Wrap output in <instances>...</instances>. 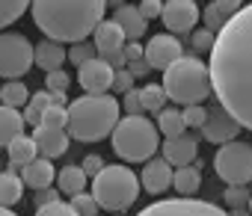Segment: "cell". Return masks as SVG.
<instances>
[{
	"label": "cell",
	"instance_id": "1",
	"mask_svg": "<svg viewBox=\"0 0 252 216\" xmlns=\"http://www.w3.org/2000/svg\"><path fill=\"white\" fill-rule=\"evenodd\" d=\"M211 89L222 110L252 131V3L240 6L220 27L211 48Z\"/></svg>",
	"mask_w": 252,
	"mask_h": 216
},
{
	"label": "cell",
	"instance_id": "2",
	"mask_svg": "<svg viewBox=\"0 0 252 216\" xmlns=\"http://www.w3.org/2000/svg\"><path fill=\"white\" fill-rule=\"evenodd\" d=\"M30 6L33 24L45 33V39L74 45L89 39L104 21L107 0H30Z\"/></svg>",
	"mask_w": 252,
	"mask_h": 216
},
{
	"label": "cell",
	"instance_id": "3",
	"mask_svg": "<svg viewBox=\"0 0 252 216\" xmlns=\"http://www.w3.org/2000/svg\"><path fill=\"white\" fill-rule=\"evenodd\" d=\"M68 136L77 142H101L104 136L113 134L116 122L122 119V104L107 92V95H80L68 101Z\"/></svg>",
	"mask_w": 252,
	"mask_h": 216
},
{
	"label": "cell",
	"instance_id": "4",
	"mask_svg": "<svg viewBox=\"0 0 252 216\" xmlns=\"http://www.w3.org/2000/svg\"><path fill=\"white\" fill-rule=\"evenodd\" d=\"M166 98L172 104H181V107H190V104H202L205 98L214 95L211 89V71H208V62L196 56H178L169 68H163V80H160Z\"/></svg>",
	"mask_w": 252,
	"mask_h": 216
},
{
	"label": "cell",
	"instance_id": "5",
	"mask_svg": "<svg viewBox=\"0 0 252 216\" xmlns=\"http://www.w3.org/2000/svg\"><path fill=\"white\" fill-rule=\"evenodd\" d=\"M110 142L116 157H122L125 163H146L160 148V134L158 125H152V119L146 116H125L116 122Z\"/></svg>",
	"mask_w": 252,
	"mask_h": 216
},
{
	"label": "cell",
	"instance_id": "6",
	"mask_svg": "<svg viewBox=\"0 0 252 216\" xmlns=\"http://www.w3.org/2000/svg\"><path fill=\"white\" fill-rule=\"evenodd\" d=\"M92 184V198L98 201L101 210H110V213H122L128 210L137 198H140V178L125 166V163H113V166H104L95 178H89Z\"/></svg>",
	"mask_w": 252,
	"mask_h": 216
},
{
	"label": "cell",
	"instance_id": "7",
	"mask_svg": "<svg viewBox=\"0 0 252 216\" xmlns=\"http://www.w3.org/2000/svg\"><path fill=\"white\" fill-rule=\"evenodd\" d=\"M214 172L228 187H249V181H252V145L240 142V139L217 145Z\"/></svg>",
	"mask_w": 252,
	"mask_h": 216
},
{
	"label": "cell",
	"instance_id": "8",
	"mask_svg": "<svg viewBox=\"0 0 252 216\" xmlns=\"http://www.w3.org/2000/svg\"><path fill=\"white\" fill-rule=\"evenodd\" d=\"M33 68V42L21 33H0V77L21 80Z\"/></svg>",
	"mask_w": 252,
	"mask_h": 216
},
{
	"label": "cell",
	"instance_id": "9",
	"mask_svg": "<svg viewBox=\"0 0 252 216\" xmlns=\"http://www.w3.org/2000/svg\"><path fill=\"white\" fill-rule=\"evenodd\" d=\"M137 216H231L214 201H202L193 195H178V198H163L140 210Z\"/></svg>",
	"mask_w": 252,
	"mask_h": 216
},
{
	"label": "cell",
	"instance_id": "10",
	"mask_svg": "<svg viewBox=\"0 0 252 216\" xmlns=\"http://www.w3.org/2000/svg\"><path fill=\"white\" fill-rule=\"evenodd\" d=\"M240 131H243V128L237 125V119H234L228 110H222L220 104H217V107H208V116H205V122H202V128H199L202 139L211 142V145H225V142L237 139Z\"/></svg>",
	"mask_w": 252,
	"mask_h": 216
},
{
	"label": "cell",
	"instance_id": "11",
	"mask_svg": "<svg viewBox=\"0 0 252 216\" xmlns=\"http://www.w3.org/2000/svg\"><path fill=\"white\" fill-rule=\"evenodd\" d=\"M181 54H184V48H181V42H178L172 33H155V36L143 45V59L149 62L152 71L169 68Z\"/></svg>",
	"mask_w": 252,
	"mask_h": 216
},
{
	"label": "cell",
	"instance_id": "12",
	"mask_svg": "<svg viewBox=\"0 0 252 216\" xmlns=\"http://www.w3.org/2000/svg\"><path fill=\"white\" fill-rule=\"evenodd\" d=\"M160 18H163V24H166V33L181 36V33H193V30H196L202 12H199V6H196V0H166Z\"/></svg>",
	"mask_w": 252,
	"mask_h": 216
},
{
	"label": "cell",
	"instance_id": "13",
	"mask_svg": "<svg viewBox=\"0 0 252 216\" xmlns=\"http://www.w3.org/2000/svg\"><path fill=\"white\" fill-rule=\"evenodd\" d=\"M77 80L86 95H107L113 86V68L101 56H92L89 62L77 65Z\"/></svg>",
	"mask_w": 252,
	"mask_h": 216
},
{
	"label": "cell",
	"instance_id": "14",
	"mask_svg": "<svg viewBox=\"0 0 252 216\" xmlns=\"http://www.w3.org/2000/svg\"><path fill=\"white\" fill-rule=\"evenodd\" d=\"M33 142L39 148V157H48V160H57L68 151L71 145V136L68 131L63 128H45V125H36L33 128Z\"/></svg>",
	"mask_w": 252,
	"mask_h": 216
},
{
	"label": "cell",
	"instance_id": "15",
	"mask_svg": "<svg viewBox=\"0 0 252 216\" xmlns=\"http://www.w3.org/2000/svg\"><path fill=\"white\" fill-rule=\"evenodd\" d=\"M160 151H163V160L169 163V166H190V163H196V157H199V136L196 134H181V136H172V139H166L163 145H160Z\"/></svg>",
	"mask_w": 252,
	"mask_h": 216
},
{
	"label": "cell",
	"instance_id": "16",
	"mask_svg": "<svg viewBox=\"0 0 252 216\" xmlns=\"http://www.w3.org/2000/svg\"><path fill=\"white\" fill-rule=\"evenodd\" d=\"M89 39H92V45H95V54H98L101 59H107L110 54H119L125 45H128V39H125L122 27H119L113 18H110V21L104 18V21H101V24L92 30V36H89Z\"/></svg>",
	"mask_w": 252,
	"mask_h": 216
},
{
	"label": "cell",
	"instance_id": "17",
	"mask_svg": "<svg viewBox=\"0 0 252 216\" xmlns=\"http://www.w3.org/2000/svg\"><path fill=\"white\" fill-rule=\"evenodd\" d=\"M140 187L152 195H160L172 187V166L163 160V157H152L146 160V169L140 175Z\"/></svg>",
	"mask_w": 252,
	"mask_h": 216
},
{
	"label": "cell",
	"instance_id": "18",
	"mask_svg": "<svg viewBox=\"0 0 252 216\" xmlns=\"http://www.w3.org/2000/svg\"><path fill=\"white\" fill-rule=\"evenodd\" d=\"M18 175H21L24 187H30L33 192H36V189H45V187H54V181H57L54 160H48V157H36L33 163L21 166V169H18Z\"/></svg>",
	"mask_w": 252,
	"mask_h": 216
},
{
	"label": "cell",
	"instance_id": "19",
	"mask_svg": "<svg viewBox=\"0 0 252 216\" xmlns=\"http://www.w3.org/2000/svg\"><path fill=\"white\" fill-rule=\"evenodd\" d=\"M113 21L122 27V33H125V39H128V42L143 39V36H146V30H149V21L140 15V9H137L134 3H122V6H116Z\"/></svg>",
	"mask_w": 252,
	"mask_h": 216
},
{
	"label": "cell",
	"instance_id": "20",
	"mask_svg": "<svg viewBox=\"0 0 252 216\" xmlns=\"http://www.w3.org/2000/svg\"><path fill=\"white\" fill-rule=\"evenodd\" d=\"M33 65L42 68L45 74L63 68L65 65V45L51 42V39H42L39 45H33Z\"/></svg>",
	"mask_w": 252,
	"mask_h": 216
},
{
	"label": "cell",
	"instance_id": "21",
	"mask_svg": "<svg viewBox=\"0 0 252 216\" xmlns=\"http://www.w3.org/2000/svg\"><path fill=\"white\" fill-rule=\"evenodd\" d=\"M6 154H9V169H12V172H18L21 166L33 163V160L39 157V148H36L33 136H27V134H18V136H15L9 145H6Z\"/></svg>",
	"mask_w": 252,
	"mask_h": 216
},
{
	"label": "cell",
	"instance_id": "22",
	"mask_svg": "<svg viewBox=\"0 0 252 216\" xmlns=\"http://www.w3.org/2000/svg\"><path fill=\"white\" fill-rule=\"evenodd\" d=\"M18 134H24V116H21V110L0 104V148H6Z\"/></svg>",
	"mask_w": 252,
	"mask_h": 216
},
{
	"label": "cell",
	"instance_id": "23",
	"mask_svg": "<svg viewBox=\"0 0 252 216\" xmlns=\"http://www.w3.org/2000/svg\"><path fill=\"white\" fill-rule=\"evenodd\" d=\"M86 184H89V178L80 166H63L60 175H57V189H60V195H68V198L83 192Z\"/></svg>",
	"mask_w": 252,
	"mask_h": 216
},
{
	"label": "cell",
	"instance_id": "24",
	"mask_svg": "<svg viewBox=\"0 0 252 216\" xmlns=\"http://www.w3.org/2000/svg\"><path fill=\"white\" fill-rule=\"evenodd\" d=\"M172 187H175L178 195H193V192H199V187H202V166H196V163L178 166V169L172 172Z\"/></svg>",
	"mask_w": 252,
	"mask_h": 216
},
{
	"label": "cell",
	"instance_id": "25",
	"mask_svg": "<svg viewBox=\"0 0 252 216\" xmlns=\"http://www.w3.org/2000/svg\"><path fill=\"white\" fill-rule=\"evenodd\" d=\"M21 195H24L21 175L12 172V169H3V172H0V207H9L12 210V204L21 201Z\"/></svg>",
	"mask_w": 252,
	"mask_h": 216
},
{
	"label": "cell",
	"instance_id": "26",
	"mask_svg": "<svg viewBox=\"0 0 252 216\" xmlns=\"http://www.w3.org/2000/svg\"><path fill=\"white\" fill-rule=\"evenodd\" d=\"M140 92V104H143V113H152V116H158L160 110H166V92H163V86L160 83H149V86H140L137 89Z\"/></svg>",
	"mask_w": 252,
	"mask_h": 216
},
{
	"label": "cell",
	"instance_id": "27",
	"mask_svg": "<svg viewBox=\"0 0 252 216\" xmlns=\"http://www.w3.org/2000/svg\"><path fill=\"white\" fill-rule=\"evenodd\" d=\"M30 101V89L21 80H6L0 86V104L3 107H15V110H24V104Z\"/></svg>",
	"mask_w": 252,
	"mask_h": 216
},
{
	"label": "cell",
	"instance_id": "28",
	"mask_svg": "<svg viewBox=\"0 0 252 216\" xmlns=\"http://www.w3.org/2000/svg\"><path fill=\"white\" fill-rule=\"evenodd\" d=\"M51 107V92L48 89H42V92H33L30 95V101L24 104V110H21V116H24V125H30V128H36L39 122H42V113Z\"/></svg>",
	"mask_w": 252,
	"mask_h": 216
},
{
	"label": "cell",
	"instance_id": "29",
	"mask_svg": "<svg viewBox=\"0 0 252 216\" xmlns=\"http://www.w3.org/2000/svg\"><path fill=\"white\" fill-rule=\"evenodd\" d=\"M158 134L166 136V139L187 134V125L181 119V110H175V107H172V110H160L158 113Z\"/></svg>",
	"mask_w": 252,
	"mask_h": 216
},
{
	"label": "cell",
	"instance_id": "30",
	"mask_svg": "<svg viewBox=\"0 0 252 216\" xmlns=\"http://www.w3.org/2000/svg\"><path fill=\"white\" fill-rule=\"evenodd\" d=\"M30 9V0H0V30L12 27Z\"/></svg>",
	"mask_w": 252,
	"mask_h": 216
},
{
	"label": "cell",
	"instance_id": "31",
	"mask_svg": "<svg viewBox=\"0 0 252 216\" xmlns=\"http://www.w3.org/2000/svg\"><path fill=\"white\" fill-rule=\"evenodd\" d=\"M92 56H98L95 54V45L92 42H74V45H68L65 48V62H74V65H83V62H89Z\"/></svg>",
	"mask_w": 252,
	"mask_h": 216
},
{
	"label": "cell",
	"instance_id": "32",
	"mask_svg": "<svg viewBox=\"0 0 252 216\" xmlns=\"http://www.w3.org/2000/svg\"><path fill=\"white\" fill-rule=\"evenodd\" d=\"M68 204H71V210H74L77 216H98V210H101V207H98V201L92 198V192H86V189H83V192H77V195H71V201H68Z\"/></svg>",
	"mask_w": 252,
	"mask_h": 216
},
{
	"label": "cell",
	"instance_id": "33",
	"mask_svg": "<svg viewBox=\"0 0 252 216\" xmlns=\"http://www.w3.org/2000/svg\"><path fill=\"white\" fill-rule=\"evenodd\" d=\"M205 116H208V107H202V104H190V107L181 110V119H184L187 131H199L202 122H205Z\"/></svg>",
	"mask_w": 252,
	"mask_h": 216
},
{
	"label": "cell",
	"instance_id": "34",
	"mask_svg": "<svg viewBox=\"0 0 252 216\" xmlns=\"http://www.w3.org/2000/svg\"><path fill=\"white\" fill-rule=\"evenodd\" d=\"M39 125H45V128H63V131H65V125H68V113H65V107L51 104L48 110L42 113V122H39Z\"/></svg>",
	"mask_w": 252,
	"mask_h": 216
},
{
	"label": "cell",
	"instance_id": "35",
	"mask_svg": "<svg viewBox=\"0 0 252 216\" xmlns=\"http://www.w3.org/2000/svg\"><path fill=\"white\" fill-rule=\"evenodd\" d=\"M71 86V74L65 68H57V71H48L45 74V89L48 92H65Z\"/></svg>",
	"mask_w": 252,
	"mask_h": 216
},
{
	"label": "cell",
	"instance_id": "36",
	"mask_svg": "<svg viewBox=\"0 0 252 216\" xmlns=\"http://www.w3.org/2000/svg\"><path fill=\"white\" fill-rule=\"evenodd\" d=\"M214 39H217V33H211V30H193V36H190V45H193V51L196 54H211V48H214Z\"/></svg>",
	"mask_w": 252,
	"mask_h": 216
},
{
	"label": "cell",
	"instance_id": "37",
	"mask_svg": "<svg viewBox=\"0 0 252 216\" xmlns=\"http://www.w3.org/2000/svg\"><path fill=\"white\" fill-rule=\"evenodd\" d=\"M36 216H77V213L71 210V204H68V201L57 198V201H51V204L36 207Z\"/></svg>",
	"mask_w": 252,
	"mask_h": 216
},
{
	"label": "cell",
	"instance_id": "38",
	"mask_svg": "<svg viewBox=\"0 0 252 216\" xmlns=\"http://www.w3.org/2000/svg\"><path fill=\"white\" fill-rule=\"evenodd\" d=\"M202 21H205V30H211V33H220V27L225 24V15L211 3V6H205L202 9Z\"/></svg>",
	"mask_w": 252,
	"mask_h": 216
},
{
	"label": "cell",
	"instance_id": "39",
	"mask_svg": "<svg viewBox=\"0 0 252 216\" xmlns=\"http://www.w3.org/2000/svg\"><path fill=\"white\" fill-rule=\"evenodd\" d=\"M222 201L231 204V207H246L249 204V187H225Z\"/></svg>",
	"mask_w": 252,
	"mask_h": 216
},
{
	"label": "cell",
	"instance_id": "40",
	"mask_svg": "<svg viewBox=\"0 0 252 216\" xmlns=\"http://www.w3.org/2000/svg\"><path fill=\"white\" fill-rule=\"evenodd\" d=\"M134 74L128 71V68H119V71H113V86H110V92H128V89H134Z\"/></svg>",
	"mask_w": 252,
	"mask_h": 216
},
{
	"label": "cell",
	"instance_id": "41",
	"mask_svg": "<svg viewBox=\"0 0 252 216\" xmlns=\"http://www.w3.org/2000/svg\"><path fill=\"white\" fill-rule=\"evenodd\" d=\"M122 110L128 113V116H146V113H143V104H140V92H137V89H128V92H125V98H122Z\"/></svg>",
	"mask_w": 252,
	"mask_h": 216
},
{
	"label": "cell",
	"instance_id": "42",
	"mask_svg": "<svg viewBox=\"0 0 252 216\" xmlns=\"http://www.w3.org/2000/svg\"><path fill=\"white\" fill-rule=\"evenodd\" d=\"M137 9H140V15H143L146 21H155V18H160V12H163V0H140Z\"/></svg>",
	"mask_w": 252,
	"mask_h": 216
},
{
	"label": "cell",
	"instance_id": "43",
	"mask_svg": "<svg viewBox=\"0 0 252 216\" xmlns=\"http://www.w3.org/2000/svg\"><path fill=\"white\" fill-rule=\"evenodd\" d=\"M80 169L86 172V178H95V175L104 169V157H101V154H86L83 163H80Z\"/></svg>",
	"mask_w": 252,
	"mask_h": 216
},
{
	"label": "cell",
	"instance_id": "44",
	"mask_svg": "<svg viewBox=\"0 0 252 216\" xmlns=\"http://www.w3.org/2000/svg\"><path fill=\"white\" fill-rule=\"evenodd\" d=\"M60 198V189H54V187H45V189H36V201L33 204H51V201H57Z\"/></svg>",
	"mask_w": 252,
	"mask_h": 216
},
{
	"label": "cell",
	"instance_id": "45",
	"mask_svg": "<svg viewBox=\"0 0 252 216\" xmlns=\"http://www.w3.org/2000/svg\"><path fill=\"white\" fill-rule=\"evenodd\" d=\"M214 6H217V9L228 18V15H234V12L243 6V0H214Z\"/></svg>",
	"mask_w": 252,
	"mask_h": 216
},
{
	"label": "cell",
	"instance_id": "46",
	"mask_svg": "<svg viewBox=\"0 0 252 216\" xmlns=\"http://www.w3.org/2000/svg\"><path fill=\"white\" fill-rule=\"evenodd\" d=\"M125 59H128V62L143 59V45L140 42H128V45H125Z\"/></svg>",
	"mask_w": 252,
	"mask_h": 216
},
{
	"label": "cell",
	"instance_id": "47",
	"mask_svg": "<svg viewBox=\"0 0 252 216\" xmlns=\"http://www.w3.org/2000/svg\"><path fill=\"white\" fill-rule=\"evenodd\" d=\"M125 68H128V71H131V74H134V77H146V74H149V71H152V68H149V62H146V59H137V62H128V65H125Z\"/></svg>",
	"mask_w": 252,
	"mask_h": 216
},
{
	"label": "cell",
	"instance_id": "48",
	"mask_svg": "<svg viewBox=\"0 0 252 216\" xmlns=\"http://www.w3.org/2000/svg\"><path fill=\"white\" fill-rule=\"evenodd\" d=\"M0 216H18V213H12L9 207H0Z\"/></svg>",
	"mask_w": 252,
	"mask_h": 216
},
{
	"label": "cell",
	"instance_id": "49",
	"mask_svg": "<svg viewBox=\"0 0 252 216\" xmlns=\"http://www.w3.org/2000/svg\"><path fill=\"white\" fill-rule=\"evenodd\" d=\"M122 3H128V0H107V6H122Z\"/></svg>",
	"mask_w": 252,
	"mask_h": 216
},
{
	"label": "cell",
	"instance_id": "50",
	"mask_svg": "<svg viewBox=\"0 0 252 216\" xmlns=\"http://www.w3.org/2000/svg\"><path fill=\"white\" fill-rule=\"evenodd\" d=\"M249 213H252V192H249Z\"/></svg>",
	"mask_w": 252,
	"mask_h": 216
},
{
	"label": "cell",
	"instance_id": "51",
	"mask_svg": "<svg viewBox=\"0 0 252 216\" xmlns=\"http://www.w3.org/2000/svg\"><path fill=\"white\" fill-rule=\"evenodd\" d=\"M163 3H166V0H163Z\"/></svg>",
	"mask_w": 252,
	"mask_h": 216
},
{
	"label": "cell",
	"instance_id": "52",
	"mask_svg": "<svg viewBox=\"0 0 252 216\" xmlns=\"http://www.w3.org/2000/svg\"><path fill=\"white\" fill-rule=\"evenodd\" d=\"M116 216H119V213H116Z\"/></svg>",
	"mask_w": 252,
	"mask_h": 216
}]
</instances>
